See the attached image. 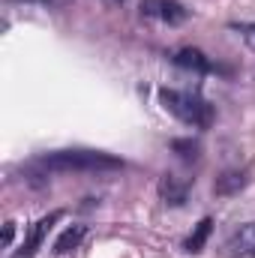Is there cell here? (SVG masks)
Returning a JSON list of instances; mask_svg holds the SVG:
<instances>
[{
	"instance_id": "6da1fadb",
	"label": "cell",
	"mask_w": 255,
	"mask_h": 258,
	"mask_svg": "<svg viewBox=\"0 0 255 258\" xmlns=\"http://www.w3.org/2000/svg\"><path fill=\"white\" fill-rule=\"evenodd\" d=\"M33 168L48 174H69V171H114L123 168V159L102 153V150H54L33 162Z\"/></svg>"
},
{
	"instance_id": "7a4b0ae2",
	"label": "cell",
	"mask_w": 255,
	"mask_h": 258,
	"mask_svg": "<svg viewBox=\"0 0 255 258\" xmlns=\"http://www.w3.org/2000/svg\"><path fill=\"white\" fill-rule=\"evenodd\" d=\"M159 102L168 114H174L180 123L195 129H207L213 123V105L207 99H201L198 93H189V90H159Z\"/></svg>"
},
{
	"instance_id": "3957f363",
	"label": "cell",
	"mask_w": 255,
	"mask_h": 258,
	"mask_svg": "<svg viewBox=\"0 0 255 258\" xmlns=\"http://www.w3.org/2000/svg\"><path fill=\"white\" fill-rule=\"evenodd\" d=\"M141 12L165 24H183L189 18V9L180 0H141Z\"/></svg>"
},
{
	"instance_id": "277c9868",
	"label": "cell",
	"mask_w": 255,
	"mask_h": 258,
	"mask_svg": "<svg viewBox=\"0 0 255 258\" xmlns=\"http://www.w3.org/2000/svg\"><path fill=\"white\" fill-rule=\"evenodd\" d=\"M63 216V210H54V213H48V216H42L39 222H33V228L27 231V237H24V243H21V249L15 252L12 258H33L36 255V249L42 246V240H45V234L51 231V225L57 222Z\"/></svg>"
},
{
	"instance_id": "5b68a950",
	"label": "cell",
	"mask_w": 255,
	"mask_h": 258,
	"mask_svg": "<svg viewBox=\"0 0 255 258\" xmlns=\"http://www.w3.org/2000/svg\"><path fill=\"white\" fill-rule=\"evenodd\" d=\"M171 60L180 66V69H189V72H222V66L213 63V60H210L207 54H201L198 48H180V51H174Z\"/></svg>"
},
{
	"instance_id": "8992f818",
	"label": "cell",
	"mask_w": 255,
	"mask_h": 258,
	"mask_svg": "<svg viewBox=\"0 0 255 258\" xmlns=\"http://www.w3.org/2000/svg\"><path fill=\"white\" fill-rule=\"evenodd\" d=\"M225 249H228V255H234V258H249V255H255V222L240 225V228L228 237Z\"/></svg>"
},
{
	"instance_id": "52a82bcc",
	"label": "cell",
	"mask_w": 255,
	"mask_h": 258,
	"mask_svg": "<svg viewBox=\"0 0 255 258\" xmlns=\"http://www.w3.org/2000/svg\"><path fill=\"white\" fill-rule=\"evenodd\" d=\"M159 195L165 198V204L180 207V204L186 201V183H177L174 177H162V183H159Z\"/></svg>"
},
{
	"instance_id": "ba28073f",
	"label": "cell",
	"mask_w": 255,
	"mask_h": 258,
	"mask_svg": "<svg viewBox=\"0 0 255 258\" xmlns=\"http://www.w3.org/2000/svg\"><path fill=\"white\" fill-rule=\"evenodd\" d=\"M81 237H84V225H72V228H66L63 234L54 240V252H57V255L72 252V249L81 243Z\"/></svg>"
},
{
	"instance_id": "9c48e42d",
	"label": "cell",
	"mask_w": 255,
	"mask_h": 258,
	"mask_svg": "<svg viewBox=\"0 0 255 258\" xmlns=\"http://www.w3.org/2000/svg\"><path fill=\"white\" fill-rule=\"evenodd\" d=\"M210 231H213V219H201V222L195 225V231L186 237V249H189V252H201L204 243H207V237H210Z\"/></svg>"
},
{
	"instance_id": "30bf717a",
	"label": "cell",
	"mask_w": 255,
	"mask_h": 258,
	"mask_svg": "<svg viewBox=\"0 0 255 258\" xmlns=\"http://www.w3.org/2000/svg\"><path fill=\"white\" fill-rule=\"evenodd\" d=\"M246 180H243V174H237V171H228V174H222V180L216 183V192H234V189H240Z\"/></svg>"
},
{
	"instance_id": "8fae6325",
	"label": "cell",
	"mask_w": 255,
	"mask_h": 258,
	"mask_svg": "<svg viewBox=\"0 0 255 258\" xmlns=\"http://www.w3.org/2000/svg\"><path fill=\"white\" fill-rule=\"evenodd\" d=\"M171 147L180 150L183 159H195V156H198V144H192V141H171Z\"/></svg>"
},
{
	"instance_id": "7c38bea8",
	"label": "cell",
	"mask_w": 255,
	"mask_h": 258,
	"mask_svg": "<svg viewBox=\"0 0 255 258\" xmlns=\"http://www.w3.org/2000/svg\"><path fill=\"white\" fill-rule=\"evenodd\" d=\"M231 30H237V33L255 48V24H231Z\"/></svg>"
},
{
	"instance_id": "4fadbf2b",
	"label": "cell",
	"mask_w": 255,
	"mask_h": 258,
	"mask_svg": "<svg viewBox=\"0 0 255 258\" xmlns=\"http://www.w3.org/2000/svg\"><path fill=\"white\" fill-rule=\"evenodd\" d=\"M12 237H15V222H6V225H3V246H6V249L12 246Z\"/></svg>"
},
{
	"instance_id": "5bb4252c",
	"label": "cell",
	"mask_w": 255,
	"mask_h": 258,
	"mask_svg": "<svg viewBox=\"0 0 255 258\" xmlns=\"http://www.w3.org/2000/svg\"><path fill=\"white\" fill-rule=\"evenodd\" d=\"M114 3H123V0H114Z\"/></svg>"
}]
</instances>
